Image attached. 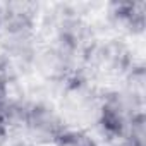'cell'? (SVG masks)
Instances as JSON below:
<instances>
[{
	"label": "cell",
	"mask_w": 146,
	"mask_h": 146,
	"mask_svg": "<svg viewBox=\"0 0 146 146\" xmlns=\"http://www.w3.org/2000/svg\"><path fill=\"white\" fill-rule=\"evenodd\" d=\"M136 62L132 50L122 38H95L84 52L81 72L91 83L107 90L108 84L117 86Z\"/></svg>",
	"instance_id": "6da1fadb"
},
{
	"label": "cell",
	"mask_w": 146,
	"mask_h": 146,
	"mask_svg": "<svg viewBox=\"0 0 146 146\" xmlns=\"http://www.w3.org/2000/svg\"><path fill=\"white\" fill-rule=\"evenodd\" d=\"M103 88L91 83L83 72H78L58 86V96L55 102L64 122L70 129H95Z\"/></svg>",
	"instance_id": "7a4b0ae2"
},
{
	"label": "cell",
	"mask_w": 146,
	"mask_h": 146,
	"mask_svg": "<svg viewBox=\"0 0 146 146\" xmlns=\"http://www.w3.org/2000/svg\"><path fill=\"white\" fill-rule=\"evenodd\" d=\"M144 112V103H139L119 86L103 90L100 113L95 129L108 144L122 143L129 122L134 115Z\"/></svg>",
	"instance_id": "3957f363"
},
{
	"label": "cell",
	"mask_w": 146,
	"mask_h": 146,
	"mask_svg": "<svg viewBox=\"0 0 146 146\" xmlns=\"http://www.w3.org/2000/svg\"><path fill=\"white\" fill-rule=\"evenodd\" d=\"M83 58L48 40H40L36 50L29 60V69L48 84L60 86L69 78L81 72Z\"/></svg>",
	"instance_id": "277c9868"
},
{
	"label": "cell",
	"mask_w": 146,
	"mask_h": 146,
	"mask_svg": "<svg viewBox=\"0 0 146 146\" xmlns=\"http://www.w3.org/2000/svg\"><path fill=\"white\" fill-rule=\"evenodd\" d=\"M67 129L55 102L48 100H31L29 110L21 131L24 143L33 146H53L60 134Z\"/></svg>",
	"instance_id": "5b68a950"
},
{
	"label": "cell",
	"mask_w": 146,
	"mask_h": 146,
	"mask_svg": "<svg viewBox=\"0 0 146 146\" xmlns=\"http://www.w3.org/2000/svg\"><path fill=\"white\" fill-rule=\"evenodd\" d=\"M108 23L120 35L141 36L146 26V4L144 2H113L107 11Z\"/></svg>",
	"instance_id": "8992f818"
},
{
	"label": "cell",
	"mask_w": 146,
	"mask_h": 146,
	"mask_svg": "<svg viewBox=\"0 0 146 146\" xmlns=\"http://www.w3.org/2000/svg\"><path fill=\"white\" fill-rule=\"evenodd\" d=\"M29 102L23 96H14L12 93L0 103V120L9 129V132L14 136H19L29 110Z\"/></svg>",
	"instance_id": "52a82bcc"
},
{
	"label": "cell",
	"mask_w": 146,
	"mask_h": 146,
	"mask_svg": "<svg viewBox=\"0 0 146 146\" xmlns=\"http://www.w3.org/2000/svg\"><path fill=\"white\" fill-rule=\"evenodd\" d=\"M53 146H100V143L90 131L67 127Z\"/></svg>",
	"instance_id": "ba28073f"
},
{
	"label": "cell",
	"mask_w": 146,
	"mask_h": 146,
	"mask_svg": "<svg viewBox=\"0 0 146 146\" xmlns=\"http://www.w3.org/2000/svg\"><path fill=\"white\" fill-rule=\"evenodd\" d=\"M122 143L129 146H146V117L144 112L132 117V120L127 125V131L124 134Z\"/></svg>",
	"instance_id": "9c48e42d"
},
{
	"label": "cell",
	"mask_w": 146,
	"mask_h": 146,
	"mask_svg": "<svg viewBox=\"0 0 146 146\" xmlns=\"http://www.w3.org/2000/svg\"><path fill=\"white\" fill-rule=\"evenodd\" d=\"M11 84H12V65L0 58V103L11 95Z\"/></svg>",
	"instance_id": "30bf717a"
},
{
	"label": "cell",
	"mask_w": 146,
	"mask_h": 146,
	"mask_svg": "<svg viewBox=\"0 0 146 146\" xmlns=\"http://www.w3.org/2000/svg\"><path fill=\"white\" fill-rule=\"evenodd\" d=\"M11 139H12V134L4 125V122L0 120V146H11Z\"/></svg>",
	"instance_id": "8fae6325"
},
{
	"label": "cell",
	"mask_w": 146,
	"mask_h": 146,
	"mask_svg": "<svg viewBox=\"0 0 146 146\" xmlns=\"http://www.w3.org/2000/svg\"><path fill=\"white\" fill-rule=\"evenodd\" d=\"M12 146H33V144H28V143H24V141H19V143H14Z\"/></svg>",
	"instance_id": "7c38bea8"
},
{
	"label": "cell",
	"mask_w": 146,
	"mask_h": 146,
	"mask_svg": "<svg viewBox=\"0 0 146 146\" xmlns=\"http://www.w3.org/2000/svg\"><path fill=\"white\" fill-rule=\"evenodd\" d=\"M108 146H129V144H125V143H113V144H108Z\"/></svg>",
	"instance_id": "4fadbf2b"
}]
</instances>
